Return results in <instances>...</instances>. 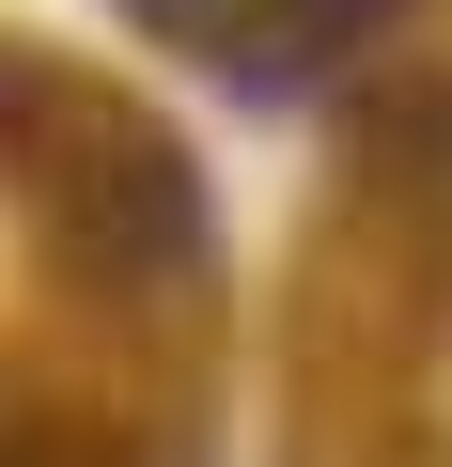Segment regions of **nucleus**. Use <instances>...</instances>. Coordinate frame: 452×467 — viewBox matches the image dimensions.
<instances>
[{
    "label": "nucleus",
    "instance_id": "obj_1",
    "mask_svg": "<svg viewBox=\"0 0 452 467\" xmlns=\"http://www.w3.org/2000/svg\"><path fill=\"white\" fill-rule=\"evenodd\" d=\"M79 250L110 281H187L203 265V187L172 140H94L79 156Z\"/></svg>",
    "mask_w": 452,
    "mask_h": 467
},
{
    "label": "nucleus",
    "instance_id": "obj_2",
    "mask_svg": "<svg viewBox=\"0 0 452 467\" xmlns=\"http://www.w3.org/2000/svg\"><path fill=\"white\" fill-rule=\"evenodd\" d=\"M374 16H405V0H281V32H297V47H328V32H374Z\"/></svg>",
    "mask_w": 452,
    "mask_h": 467
},
{
    "label": "nucleus",
    "instance_id": "obj_3",
    "mask_svg": "<svg viewBox=\"0 0 452 467\" xmlns=\"http://www.w3.org/2000/svg\"><path fill=\"white\" fill-rule=\"evenodd\" d=\"M141 16H187V0H141Z\"/></svg>",
    "mask_w": 452,
    "mask_h": 467
}]
</instances>
